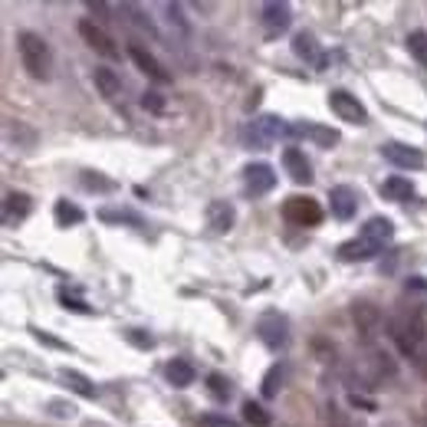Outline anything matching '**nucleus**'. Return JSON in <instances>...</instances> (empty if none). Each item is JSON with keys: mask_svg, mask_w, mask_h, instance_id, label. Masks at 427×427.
<instances>
[{"mask_svg": "<svg viewBox=\"0 0 427 427\" xmlns=\"http://www.w3.org/2000/svg\"><path fill=\"white\" fill-rule=\"evenodd\" d=\"M79 184H83L85 191H96V194H112V191H118V184L112 181V178H106L102 171H83V174H79Z\"/></svg>", "mask_w": 427, "mask_h": 427, "instance_id": "obj_28", "label": "nucleus"}, {"mask_svg": "<svg viewBox=\"0 0 427 427\" xmlns=\"http://www.w3.org/2000/svg\"><path fill=\"white\" fill-rule=\"evenodd\" d=\"M33 211V197L23 191H7L4 194V224L17 227L20 220H27Z\"/></svg>", "mask_w": 427, "mask_h": 427, "instance_id": "obj_15", "label": "nucleus"}, {"mask_svg": "<svg viewBox=\"0 0 427 427\" xmlns=\"http://www.w3.org/2000/svg\"><path fill=\"white\" fill-rule=\"evenodd\" d=\"M99 220H106V224H132V227H145L135 211H128V207H102L99 211Z\"/></svg>", "mask_w": 427, "mask_h": 427, "instance_id": "obj_29", "label": "nucleus"}, {"mask_svg": "<svg viewBox=\"0 0 427 427\" xmlns=\"http://www.w3.org/2000/svg\"><path fill=\"white\" fill-rule=\"evenodd\" d=\"M378 253H382V250H378V246H372V244H365L362 237L339 246V256L345 260V263H355V260H374Z\"/></svg>", "mask_w": 427, "mask_h": 427, "instance_id": "obj_25", "label": "nucleus"}, {"mask_svg": "<svg viewBox=\"0 0 427 427\" xmlns=\"http://www.w3.org/2000/svg\"><path fill=\"white\" fill-rule=\"evenodd\" d=\"M201 427H237V421H230V417H220V414H211L204 417Z\"/></svg>", "mask_w": 427, "mask_h": 427, "instance_id": "obj_40", "label": "nucleus"}, {"mask_svg": "<svg viewBox=\"0 0 427 427\" xmlns=\"http://www.w3.org/2000/svg\"><path fill=\"white\" fill-rule=\"evenodd\" d=\"M358 191H355L352 184H335L329 191V204H332V217L335 220H352L355 211H358Z\"/></svg>", "mask_w": 427, "mask_h": 427, "instance_id": "obj_14", "label": "nucleus"}, {"mask_svg": "<svg viewBox=\"0 0 427 427\" xmlns=\"http://www.w3.org/2000/svg\"><path fill=\"white\" fill-rule=\"evenodd\" d=\"M256 335L267 345L270 352H283L289 345V319L276 309H267L260 319H256Z\"/></svg>", "mask_w": 427, "mask_h": 427, "instance_id": "obj_5", "label": "nucleus"}, {"mask_svg": "<svg viewBox=\"0 0 427 427\" xmlns=\"http://www.w3.org/2000/svg\"><path fill=\"white\" fill-rule=\"evenodd\" d=\"M352 322L355 329H358V335H362L368 345H372V339L378 335V329H382V309L374 306V302H368V299H355L352 302Z\"/></svg>", "mask_w": 427, "mask_h": 427, "instance_id": "obj_9", "label": "nucleus"}, {"mask_svg": "<svg viewBox=\"0 0 427 427\" xmlns=\"http://www.w3.org/2000/svg\"><path fill=\"white\" fill-rule=\"evenodd\" d=\"M293 135H296V139H309L312 145H319V148H332V145L339 141V132L319 125V122H296V125H293Z\"/></svg>", "mask_w": 427, "mask_h": 427, "instance_id": "obj_18", "label": "nucleus"}, {"mask_svg": "<svg viewBox=\"0 0 427 427\" xmlns=\"http://www.w3.org/2000/svg\"><path fill=\"white\" fill-rule=\"evenodd\" d=\"M289 23H293L289 4H263V7H260V27H263V33H267L270 40L279 36V33H286Z\"/></svg>", "mask_w": 427, "mask_h": 427, "instance_id": "obj_13", "label": "nucleus"}, {"mask_svg": "<svg viewBox=\"0 0 427 427\" xmlns=\"http://www.w3.org/2000/svg\"><path fill=\"white\" fill-rule=\"evenodd\" d=\"M293 53H296L302 63L316 66V69H322V66H326V53H322L319 40H316L309 30H299L296 36H293Z\"/></svg>", "mask_w": 427, "mask_h": 427, "instance_id": "obj_16", "label": "nucleus"}, {"mask_svg": "<svg viewBox=\"0 0 427 427\" xmlns=\"http://www.w3.org/2000/svg\"><path fill=\"white\" fill-rule=\"evenodd\" d=\"M273 188H276V171H273V164H267V161H250L244 168V191L250 197H263Z\"/></svg>", "mask_w": 427, "mask_h": 427, "instance_id": "obj_8", "label": "nucleus"}, {"mask_svg": "<svg viewBox=\"0 0 427 427\" xmlns=\"http://www.w3.org/2000/svg\"><path fill=\"white\" fill-rule=\"evenodd\" d=\"M283 135H293V125H286V118L279 115H260L253 118L250 125L244 128V145L246 148H267V145H273L276 139H283Z\"/></svg>", "mask_w": 427, "mask_h": 427, "instance_id": "obj_4", "label": "nucleus"}, {"mask_svg": "<svg viewBox=\"0 0 427 427\" xmlns=\"http://www.w3.org/2000/svg\"><path fill=\"white\" fill-rule=\"evenodd\" d=\"M17 53H20V66L27 69L30 79H36V83H50L53 79V53H50V43L43 40L40 33L33 30L17 33Z\"/></svg>", "mask_w": 427, "mask_h": 427, "instance_id": "obj_2", "label": "nucleus"}, {"mask_svg": "<svg viewBox=\"0 0 427 427\" xmlns=\"http://www.w3.org/2000/svg\"><path fill=\"white\" fill-rule=\"evenodd\" d=\"M382 158L391 161V164L401 168V171H421L424 168V155H421L414 145H405V141H384Z\"/></svg>", "mask_w": 427, "mask_h": 427, "instance_id": "obj_11", "label": "nucleus"}, {"mask_svg": "<svg viewBox=\"0 0 427 427\" xmlns=\"http://www.w3.org/2000/svg\"><path fill=\"white\" fill-rule=\"evenodd\" d=\"M362 240L365 244L378 246V250H384V244H391L395 240V224L388 220V217H368L362 227Z\"/></svg>", "mask_w": 427, "mask_h": 427, "instance_id": "obj_19", "label": "nucleus"}, {"mask_svg": "<svg viewBox=\"0 0 427 427\" xmlns=\"http://www.w3.org/2000/svg\"><path fill=\"white\" fill-rule=\"evenodd\" d=\"M89 13H92V17H99L102 23L112 20V7H108V4H96V0H92V4H89Z\"/></svg>", "mask_w": 427, "mask_h": 427, "instance_id": "obj_39", "label": "nucleus"}, {"mask_svg": "<svg viewBox=\"0 0 427 427\" xmlns=\"http://www.w3.org/2000/svg\"><path fill=\"white\" fill-rule=\"evenodd\" d=\"M335 427H352V424H345V421H339V424H335Z\"/></svg>", "mask_w": 427, "mask_h": 427, "instance_id": "obj_42", "label": "nucleus"}, {"mask_svg": "<svg viewBox=\"0 0 427 427\" xmlns=\"http://www.w3.org/2000/svg\"><path fill=\"white\" fill-rule=\"evenodd\" d=\"M329 108L342 122L349 125H368V108L358 102V96H352L349 89H332L329 92Z\"/></svg>", "mask_w": 427, "mask_h": 427, "instance_id": "obj_7", "label": "nucleus"}, {"mask_svg": "<svg viewBox=\"0 0 427 427\" xmlns=\"http://www.w3.org/2000/svg\"><path fill=\"white\" fill-rule=\"evenodd\" d=\"M53 217H56V224H59V227H76V224H83V220H85L83 207H79V204H73V201H66V197H59V201H56Z\"/></svg>", "mask_w": 427, "mask_h": 427, "instance_id": "obj_27", "label": "nucleus"}, {"mask_svg": "<svg viewBox=\"0 0 427 427\" xmlns=\"http://www.w3.org/2000/svg\"><path fill=\"white\" fill-rule=\"evenodd\" d=\"M407 53L427 69V33L424 30H414L411 36H407Z\"/></svg>", "mask_w": 427, "mask_h": 427, "instance_id": "obj_35", "label": "nucleus"}, {"mask_svg": "<svg viewBox=\"0 0 427 427\" xmlns=\"http://www.w3.org/2000/svg\"><path fill=\"white\" fill-rule=\"evenodd\" d=\"M128 56H132V63L139 66V69H141L145 76H148L151 83H158V85H168V83H171V73L158 63V56L148 53V50H145L141 43H128Z\"/></svg>", "mask_w": 427, "mask_h": 427, "instance_id": "obj_12", "label": "nucleus"}, {"mask_svg": "<svg viewBox=\"0 0 427 427\" xmlns=\"http://www.w3.org/2000/svg\"><path fill=\"white\" fill-rule=\"evenodd\" d=\"M125 339L132 342V345H139V349H151V345H155V339H151V335H141V329H128Z\"/></svg>", "mask_w": 427, "mask_h": 427, "instance_id": "obj_38", "label": "nucleus"}, {"mask_svg": "<svg viewBox=\"0 0 427 427\" xmlns=\"http://www.w3.org/2000/svg\"><path fill=\"white\" fill-rule=\"evenodd\" d=\"M79 36H83V43L89 46V50H96L99 56H106V59H118V46H115V40L108 36L102 27H99L96 20H79Z\"/></svg>", "mask_w": 427, "mask_h": 427, "instance_id": "obj_10", "label": "nucleus"}, {"mask_svg": "<svg viewBox=\"0 0 427 427\" xmlns=\"http://www.w3.org/2000/svg\"><path fill=\"white\" fill-rule=\"evenodd\" d=\"M164 378H168L174 388H191L194 384V365L188 358H171L164 365Z\"/></svg>", "mask_w": 427, "mask_h": 427, "instance_id": "obj_23", "label": "nucleus"}, {"mask_svg": "<svg viewBox=\"0 0 427 427\" xmlns=\"http://www.w3.org/2000/svg\"><path fill=\"white\" fill-rule=\"evenodd\" d=\"M63 382L69 384V388H73L76 395H83V398H96V384L89 382V378H85V374H79V372H73V368H63Z\"/></svg>", "mask_w": 427, "mask_h": 427, "instance_id": "obj_31", "label": "nucleus"}, {"mask_svg": "<svg viewBox=\"0 0 427 427\" xmlns=\"http://www.w3.org/2000/svg\"><path fill=\"white\" fill-rule=\"evenodd\" d=\"M244 421L250 427H270V411L263 405H256V401H244Z\"/></svg>", "mask_w": 427, "mask_h": 427, "instance_id": "obj_33", "label": "nucleus"}, {"mask_svg": "<svg viewBox=\"0 0 427 427\" xmlns=\"http://www.w3.org/2000/svg\"><path fill=\"white\" fill-rule=\"evenodd\" d=\"M141 108L151 112V115H161V112L168 108V102H164V96H161L158 89H145V96H141Z\"/></svg>", "mask_w": 427, "mask_h": 427, "instance_id": "obj_36", "label": "nucleus"}, {"mask_svg": "<svg viewBox=\"0 0 427 427\" xmlns=\"http://www.w3.org/2000/svg\"><path fill=\"white\" fill-rule=\"evenodd\" d=\"M358 368H362L358 388H378L382 382H395L398 378L395 358L384 352V349H378V345H368V349H365V355L358 358Z\"/></svg>", "mask_w": 427, "mask_h": 427, "instance_id": "obj_3", "label": "nucleus"}, {"mask_svg": "<svg viewBox=\"0 0 427 427\" xmlns=\"http://www.w3.org/2000/svg\"><path fill=\"white\" fill-rule=\"evenodd\" d=\"M237 214H234V204L227 201H211L207 204V227H211L214 234H227L230 227H234Z\"/></svg>", "mask_w": 427, "mask_h": 427, "instance_id": "obj_20", "label": "nucleus"}, {"mask_svg": "<svg viewBox=\"0 0 427 427\" xmlns=\"http://www.w3.org/2000/svg\"><path fill=\"white\" fill-rule=\"evenodd\" d=\"M384 329H388V339L395 342V349L405 358L414 362L417 355L427 349V312L424 306H414V302H401L391 309L388 322H384Z\"/></svg>", "mask_w": 427, "mask_h": 427, "instance_id": "obj_1", "label": "nucleus"}, {"mask_svg": "<svg viewBox=\"0 0 427 427\" xmlns=\"http://www.w3.org/2000/svg\"><path fill=\"white\" fill-rule=\"evenodd\" d=\"M92 83L106 99H118L122 96V76L112 69V66H96L92 69Z\"/></svg>", "mask_w": 427, "mask_h": 427, "instance_id": "obj_21", "label": "nucleus"}, {"mask_svg": "<svg viewBox=\"0 0 427 427\" xmlns=\"http://www.w3.org/2000/svg\"><path fill=\"white\" fill-rule=\"evenodd\" d=\"M7 141L17 148H33L36 145V132L20 118H7Z\"/></svg>", "mask_w": 427, "mask_h": 427, "instance_id": "obj_24", "label": "nucleus"}, {"mask_svg": "<svg viewBox=\"0 0 427 427\" xmlns=\"http://www.w3.org/2000/svg\"><path fill=\"white\" fill-rule=\"evenodd\" d=\"M46 411H50L53 417H73L76 414V407L66 405V401H46Z\"/></svg>", "mask_w": 427, "mask_h": 427, "instance_id": "obj_37", "label": "nucleus"}, {"mask_svg": "<svg viewBox=\"0 0 427 427\" xmlns=\"http://www.w3.org/2000/svg\"><path fill=\"white\" fill-rule=\"evenodd\" d=\"M283 374H286V368H283L279 362L263 374V398H276L279 395V388H283Z\"/></svg>", "mask_w": 427, "mask_h": 427, "instance_id": "obj_34", "label": "nucleus"}, {"mask_svg": "<svg viewBox=\"0 0 427 427\" xmlns=\"http://www.w3.org/2000/svg\"><path fill=\"white\" fill-rule=\"evenodd\" d=\"M382 197H388V201H398V204H405L414 197V184L407 181L405 174H391V178H384L382 181Z\"/></svg>", "mask_w": 427, "mask_h": 427, "instance_id": "obj_22", "label": "nucleus"}, {"mask_svg": "<svg viewBox=\"0 0 427 427\" xmlns=\"http://www.w3.org/2000/svg\"><path fill=\"white\" fill-rule=\"evenodd\" d=\"M161 10H164V20H168V27L178 33V40H191V23H188V17H184V7H181V4H164Z\"/></svg>", "mask_w": 427, "mask_h": 427, "instance_id": "obj_26", "label": "nucleus"}, {"mask_svg": "<svg viewBox=\"0 0 427 427\" xmlns=\"http://www.w3.org/2000/svg\"><path fill=\"white\" fill-rule=\"evenodd\" d=\"M283 217H286L293 227H316L322 220V204L316 201V197L293 194V197L283 204Z\"/></svg>", "mask_w": 427, "mask_h": 427, "instance_id": "obj_6", "label": "nucleus"}, {"mask_svg": "<svg viewBox=\"0 0 427 427\" xmlns=\"http://www.w3.org/2000/svg\"><path fill=\"white\" fill-rule=\"evenodd\" d=\"M207 391H211V398H217V401H230V395H234V388H230V378H224L220 372H211V374H207Z\"/></svg>", "mask_w": 427, "mask_h": 427, "instance_id": "obj_32", "label": "nucleus"}, {"mask_svg": "<svg viewBox=\"0 0 427 427\" xmlns=\"http://www.w3.org/2000/svg\"><path fill=\"white\" fill-rule=\"evenodd\" d=\"M59 299H63V306H66V309H76V312H89V306H85V302H79V299H69V296H66V289H59Z\"/></svg>", "mask_w": 427, "mask_h": 427, "instance_id": "obj_41", "label": "nucleus"}, {"mask_svg": "<svg viewBox=\"0 0 427 427\" xmlns=\"http://www.w3.org/2000/svg\"><path fill=\"white\" fill-rule=\"evenodd\" d=\"M283 168H286V174L296 184H309L312 181V164H309V158H306V151H299L296 145L283 148Z\"/></svg>", "mask_w": 427, "mask_h": 427, "instance_id": "obj_17", "label": "nucleus"}, {"mask_svg": "<svg viewBox=\"0 0 427 427\" xmlns=\"http://www.w3.org/2000/svg\"><path fill=\"white\" fill-rule=\"evenodd\" d=\"M118 13H125V23H132V27H139L141 33H148V36H155V40H161V33H158V27L145 17V13L139 10V7H132V4H122L118 7Z\"/></svg>", "mask_w": 427, "mask_h": 427, "instance_id": "obj_30", "label": "nucleus"}]
</instances>
